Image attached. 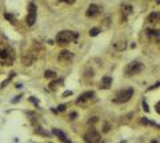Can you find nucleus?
Returning a JSON list of instances; mask_svg holds the SVG:
<instances>
[{
    "label": "nucleus",
    "mask_w": 160,
    "mask_h": 143,
    "mask_svg": "<svg viewBox=\"0 0 160 143\" xmlns=\"http://www.w3.org/2000/svg\"><path fill=\"white\" fill-rule=\"evenodd\" d=\"M76 39H78V34L76 32H72V31H61V32L58 34V36H56V41L60 46L69 44L72 41H76Z\"/></svg>",
    "instance_id": "f257e3e1"
},
{
    "label": "nucleus",
    "mask_w": 160,
    "mask_h": 143,
    "mask_svg": "<svg viewBox=\"0 0 160 143\" xmlns=\"http://www.w3.org/2000/svg\"><path fill=\"white\" fill-rule=\"evenodd\" d=\"M133 95V90L132 88H126L123 91H119L116 94V96L113 98V102L115 103H126L128 102Z\"/></svg>",
    "instance_id": "f03ea898"
},
{
    "label": "nucleus",
    "mask_w": 160,
    "mask_h": 143,
    "mask_svg": "<svg viewBox=\"0 0 160 143\" xmlns=\"http://www.w3.org/2000/svg\"><path fill=\"white\" fill-rule=\"evenodd\" d=\"M141 70H143V64H141V63H139V61H131L126 68V75L127 76L136 75V74H139Z\"/></svg>",
    "instance_id": "7ed1b4c3"
},
{
    "label": "nucleus",
    "mask_w": 160,
    "mask_h": 143,
    "mask_svg": "<svg viewBox=\"0 0 160 143\" xmlns=\"http://www.w3.org/2000/svg\"><path fill=\"white\" fill-rule=\"evenodd\" d=\"M85 143H100V134L95 128H91L84 135Z\"/></svg>",
    "instance_id": "20e7f679"
},
{
    "label": "nucleus",
    "mask_w": 160,
    "mask_h": 143,
    "mask_svg": "<svg viewBox=\"0 0 160 143\" xmlns=\"http://www.w3.org/2000/svg\"><path fill=\"white\" fill-rule=\"evenodd\" d=\"M27 24L28 26H34V23L36 21V5L35 3H31L28 7V15H27Z\"/></svg>",
    "instance_id": "39448f33"
},
{
    "label": "nucleus",
    "mask_w": 160,
    "mask_h": 143,
    "mask_svg": "<svg viewBox=\"0 0 160 143\" xmlns=\"http://www.w3.org/2000/svg\"><path fill=\"white\" fill-rule=\"evenodd\" d=\"M93 96H95V92H93V91L84 92V94H83L79 99H76V104H82V103H84V102H87V100H89V99H92Z\"/></svg>",
    "instance_id": "423d86ee"
},
{
    "label": "nucleus",
    "mask_w": 160,
    "mask_h": 143,
    "mask_svg": "<svg viewBox=\"0 0 160 143\" xmlns=\"http://www.w3.org/2000/svg\"><path fill=\"white\" fill-rule=\"evenodd\" d=\"M99 11H100V8H99V5H96V4H91L88 8H87V16H89V17H93V16H96V15L99 14Z\"/></svg>",
    "instance_id": "0eeeda50"
},
{
    "label": "nucleus",
    "mask_w": 160,
    "mask_h": 143,
    "mask_svg": "<svg viewBox=\"0 0 160 143\" xmlns=\"http://www.w3.org/2000/svg\"><path fill=\"white\" fill-rule=\"evenodd\" d=\"M0 58L4 59V60H5V63H11V61H12V59H14V58H12V55H11V51H10V50H7V48L0 51Z\"/></svg>",
    "instance_id": "6e6552de"
},
{
    "label": "nucleus",
    "mask_w": 160,
    "mask_h": 143,
    "mask_svg": "<svg viewBox=\"0 0 160 143\" xmlns=\"http://www.w3.org/2000/svg\"><path fill=\"white\" fill-rule=\"evenodd\" d=\"M111 83H112V79L109 78V76H104V78L102 79V82H100V87H102L103 90H108Z\"/></svg>",
    "instance_id": "1a4fd4ad"
},
{
    "label": "nucleus",
    "mask_w": 160,
    "mask_h": 143,
    "mask_svg": "<svg viewBox=\"0 0 160 143\" xmlns=\"http://www.w3.org/2000/svg\"><path fill=\"white\" fill-rule=\"evenodd\" d=\"M72 56H73V54H72V52H69V51H61L60 54H59V60H69V59L72 58Z\"/></svg>",
    "instance_id": "9d476101"
},
{
    "label": "nucleus",
    "mask_w": 160,
    "mask_h": 143,
    "mask_svg": "<svg viewBox=\"0 0 160 143\" xmlns=\"http://www.w3.org/2000/svg\"><path fill=\"white\" fill-rule=\"evenodd\" d=\"M53 134H55L56 136H58V138H60L61 142H64V143H71V142H68V140H67V136H65V135H64V133H63V131H60V130L53 128Z\"/></svg>",
    "instance_id": "9b49d317"
},
{
    "label": "nucleus",
    "mask_w": 160,
    "mask_h": 143,
    "mask_svg": "<svg viewBox=\"0 0 160 143\" xmlns=\"http://www.w3.org/2000/svg\"><path fill=\"white\" fill-rule=\"evenodd\" d=\"M147 34H148V36H152V38H156V40H160V31L159 30H148Z\"/></svg>",
    "instance_id": "f8f14e48"
},
{
    "label": "nucleus",
    "mask_w": 160,
    "mask_h": 143,
    "mask_svg": "<svg viewBox=\"0 0 160 143\" xmlns=\"http://www.w3.org/2000/svg\"><path fill=\"white\" fill-rule=\"evenodd\" d=\"M44 76L47 79H53V78H56V72L51 71V70H47V71L44 72Z\"/></svg>",
    "instance_id": "ddd939ff"
},
{
    "label": "nucleus",
    "mask_w": 160,
    "mask_h": 143,
    "mask_svg": "<svg viewBox=\"0 0 160 143\" xmlns=\"http://www.w3.org/2000/svg\"><path fill=\"white\" fill-rule=\"evenodd\" d=\"M157 17H159V14H157V12H152V14L148 16V21H150V23H153L155 20H157Z\"/></svg>",
    "instance_id": "4468645a"
},
{
    "label": "nucleus",
    "mask_w": 160,
    "mask_h": 143,
    "mask_svg": "<svg viewBox=\"0 0 160 143\" xmlns=\"http://www.w3.org/2000/svg\"><path fill=\"white\" fill-rule=\"evenodd\" d=\"M123 10H124V19H126L127 17V15H130L131 12H132V7H131V5H124V7H123Z\"/></svg>",
    "instance_id": "2eb2a0df"
},
{
    "label": "nucleus",
    "mask_w": 160,
    "mask_h": 143,
    "mask_svg": "<svg viewBox=\"0 0 160 143\" xmlns=\"http://www.w3.org/2000/svg\"><path fill=\"white\" fill-rule=\"evenodd\" d=\"M14 76H15L14 72H12V74H10V78H8L7 80H4V82H3V84H1V88H4V87H5V86H7L8 83L11 82V80H12V78H14Z\"/></svg>",
    "instance_id": "dca6fc26"
},
{
    "label": "nucleus",
    "mask_w": 160,
    "mask_h": 143,
    "mask_svg": "<svg viewBox=\"0 0 160 143\" xmlns=\"http://www.w3.org/2000/svg\"><path fill=\"white\" fill-rule=\"evenodd\" d=\"M99 32H100L99 28H91L89 30V35L91 36H96V35H99Z\"/></svg>",
    "instance_id": "f3484780"
},
{
    "label": "nucleus",
    "mask_w": 160,
    "mask_h": 143,
    "mask_svg": "<svg viewBox=\"0 0 160 143\" xmlns=\"http://www.w3.org/2000/svg\"><path fill=\"white\" fill-rule=\"evenodd\" d=\"M141 123H143V124H150V126H157L155 122H151V120L145 119V118H143V119H141Z\"/></svg>",
    "instance_id": "a211bd4d"
},
{
    "label": "nucleus",
    "mask_w": 160,
    "mask_h": 143,
    "mask_svg": "<svg viewBox=\"0 0 160 143\" xmlns=\"http://www.w3.org/2000/svg\"><path fill=\"white\" fill-rule=\"evenodd\" d=\"M4 16H5V19H8L11 23H15V16H14V15H11V14H4Z\"/></svg>",
    "instance_id": "6ab92c4d"
},
{
    "label": "nucleus",
    "mask_w": 160,
    "mask_h": 143,
    "mask_svg": "<svg viewBox=\"0 0 160 143\" xmlns=\"http://www.w3.org/2000/svg\"><path fill=\"white\" fill-rule=\"evenodd\" d=\"M59 84H61V80H56V82L51 83V84H49V86H51L49 88H51V90H55V88H56V87H58Z\"/></svg>",
    "instance_id": "aec40b11"
},
{
    "label": "nucleus",
    "mask_w": 160,
    "mask_h": 143,
    "mask_svg": "<svg viewBox=\"0 0 160 143\" xmlns=\"http://www.w3.org/2000/svg\"><path fill=\"white\" fill-rule=\"evenodd\" d=\"M35 133H39V134H41V135H45V136L48 135V134L45 133V131H43V130H41V127H38V128L35 130Z\"/></svg>",
    "instance_id": "412c9836"
},
{
    "label": "nucleus",
    "mask_w": 160,
    "mask_h": 143,
    "mask_svg": "<svg viewBox=\"0 0 160 143\" xmlns=\"http://www.w3.org/2000/svg\"><path fill=\"white\" fill-rule=\"evenodd\" d=\"M115 48H117V50H124V48H126V43H123V44H115Z\"/></svg>",
    "instance_id": "4be33fe9"
},
{
    "label": "nucleus",
    "mask_w": 160,
    "mask_h": 143,
    "mask_svg": "<svg viewBox=\"0 0 160 143\" xmlns=\"http://www.w3.org/2000/svg\"><path fill=\"white\" fill-rule=\"evenodd\" d=\"M143 108H144V111H145V112H148V111H150L148 106H147V102H143Z\"/></svg>",
    "instance_id": "5701e85b"
},
{
    "label": "nucleus",
    "mask_w": 160,
    "mask_h": 143,
    "mask_svg": "<svg viewBox=\"0 0 160 143\" xmlns=\"http://www.w3.org/2000/svg\"><path fill=\"white\" fill-rule=\"evenodd\" d=\"M64 110H65V106L64 104H60L58 107V111H64Z\"/></svg>",
    "instance_id": "b1692460"
},
{
    "label": "nucleus",
    "mask_w": 160,
    "mask_h": 143,
    "mask_svg": "<svg viewBox=\"0 0 160 143\" xmlns=\"http://www.w3.org/2000/svg\"><path fill=\"white\" fill-rule=\"evenodd\" d=\"M60 1H65V3H68V4H73V3H75V0H60Z\"/></svg>",
    "instance_id": "393cba45"
},
{
    "label": "nucleus",
    "mask_w": 160,
    "mask_h": 143,
    "mask_svg": "<svg viewBox=\"0 0 160 143\" xmlns=\"http://www.w3.org/2000/svg\"><path fill=\"white\" fill-rule=\"evenodd\" d=\"M72 94V91H65L64 94H63V96H68V95H71Z\"/></svg>",
    "instance_id": "a878e982"
},
{
    "label": "nucleus",
    "mask_w": 160,
    "mask_h": 143,
    "mask_svg": "<svg viewBox=\"0 0 160 143\" xmlns=\"http://www.w3.org/2000/svg\"><path fill=\"white\" fill-rule=\"evenodd\" d=\"M156 111H157V112L160 114V102H159V103H157V104H156Z\"/></svg>",
    "instance_id": "bb28decb"
},
{
    "label": "nucleus",
    "mask_w": 160,
    "mask_h": 143,
    "mask_svg": "<svg viewBox=\"0 0 160 143\" xmlns=\"http://www.w3.org/2000/svg\"><path fill=\"white\" fill-rule=\"evenodd\" d=\"M75 118H76V112H72L71 114V119H75Z\"/></svg>",
    "instance_id": "cd10ccee"
},
{
    "label": "nucleus",
    "mask_w": 160,
    "mask_h": 143,
    "mask_svg": "<svg viewBox=\"0 0 160 143\" xmlns=\"http://www.w3.org/2000/svg\"><path fill=\"white\" fill-rule=\"evenodd\" d=\"M156 1H157V4H160V0H156Z\"/></svg>",
    "instance_id": "c85d7f7f"
},
{
    "label": "nucleus",
    "mask_w": 160,
    "mask_h": 143,
    "mask_svg": "<svg viewBox=\"0 0 160 143\" xmlns=\"http://www.w3.org/2000/svg\"><path fill=\"white\" fill-rule=\"evenodd\" d=\"M157 20H160V14H159V17H157Z\"/></svg>",
    "instance_id": "c756f323"
}]
</instances>
